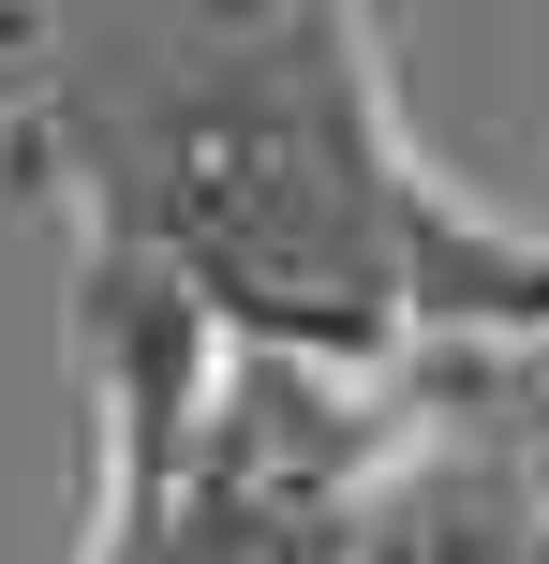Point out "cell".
<instances>
[{
  "label": "cell",
  "instance_id": "6da1fadb",
  "mask_svg": "<svg viewBox=\"0 0 549 564\" xmlns=\"http://www.w3.org/2000/svg\"><path fill=\"white\" fill-rule=\"evenodd\" d=\"M0 194L59 268H149L223 341H446L461 208L402 134L372 0H0Z\"/></svg>",
  "mask_w": 549,
  "mask_h": 564
},
{
  "label": "cell",
  "instance_id": "7a4b0ae2",
  "mask_svg": "<svg viewBox=\"0 0 549 564\" xmlns=\"http://www.w3.org/2000/svg\"><path fill=\"white\" fill-rule=\"evenodd\" d=\"M372 564H549V327H446L386 357Z\"/></svg>",
  "mask_w": 549,
  "mask_h": 564
},
{
  "label": "cell",
  "instance_id": "3957f363",
  "mask_svg": "<svg viewBox=\"0 0 549 564\" xmlns=\"http://www.w3.org/2000/svg\"><path fill=\"white\" fill-rule=\"evenodd\" d=\"M446 327H549V238L491 224L461 253V297H446Z\"/></svg>",
  "mask_w": 549,
  "mask_h": 564
},
{
  "label": "cell",
  "instance_id": "277c9868",
  "mask_svg": "<svg viewBox=\"0 0 549 564\" xmlns=\"http://www.w3.org/2000/svg\"><path fill=\"white\" fill-rule=\"evenodd\" d=\"M75 564H89V550H75Z\"/></svg>",
  "mask_w": 549,
  "mask_h": 564
}]
</instances>
